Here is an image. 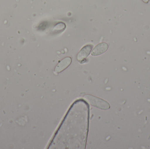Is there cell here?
I'll return each instance as SVG.
<instances>
[{
	"label": "cell",
	"mask_w": 150,
	"mask_h": 149,
	"mask_svg": "<svg viewBox=\"0 0 150 149\" xmlns=\"http://www.w3.org/2000/svg\"><path fill=\"white\" fill-rule=\"evenodd\" d=\"M93 45H87L84 46L78 54L77 57L78 60L79 61H83L90 54Z\"/></svg>",
	"instance_id": "obj_3"
},
{
	"label": "cell",
	"mask_w": 150,
	"mask_h": 149,
	"mask_svg": "<svg viewBox=\"0 0 150 149\" xmlns=\"http://www.w3.org/2000/svg\"><path fill=\"white\" fill-rule=\"evenodd\" d=\"M72 62V59L70 57H67L63 59L57 65L55 68V72L56 73H59L62 71L64 70L67 68Z\"/></svg>",
	"instance_id": "obj_2"
},
{
	"label": "cell",
	"mask_w": 150,
	"mask_h": 149,
	"mask_svg": "<svg viewBox=\"0 0 150 149\" xmlns=\"http://www.w3.org/2000/svg\"><path fill=\"white\" fill-rule=\"evenodd\" d=\"M142 1H143L144 3H148L149 0H142Z\"/></svg>",
	"instance_id": "obj_5"
},
{
	"label": "cell",
	"mask_w": 150,
	"mask_h": 149,
	"mask_svg": "<svg viewBox=\"0 0 150 149\" xmlns=\"http://www.w3.org/2000/svg\"><path fill=\"white\" fill-rule=\"evenodd\" d=\"M83 98L90 105L93 106L104 110H108L110 108L109 103L100 98L90 94L85 95Z\"/></svg>",
	"instance_id": "obj_1"
},
{
	"label": "cell",
	"mask_w": 150,
	"mask_h": 149,
	"mask_svg": "<svg viewBox=\"0 0 150 149\" xmlns=\"http://www.w3.org/2000/svg\"><path fill=\"white\" fill-rule=\"evenodd\" d=\"M108 47V45L106 43H102L99 44L93 50L91 53L92 55L96 56L101 55L107 50Z\"/></svg>",
	"instance_id": "obj_4"
}]
</instances>
